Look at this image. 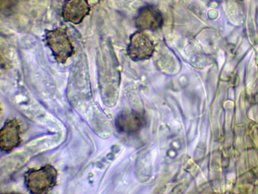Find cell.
<instances>
[{
    "mask_svg": "<svg viewBox=\"0 0 258 194\" xmlns=\"http://www.w3.org/2000/svg\"><path fill=\"white\" fill-rule=\"evenodd\" d=\"M57 172L50 164L39 169H31L25 175V184L28 190L32 193L47 192L56 184Z\"/></svg>",
    "mask_w": 258,
    "mask_h": 194,
    "instance_id": "obj_1",
    "label": "cell"
},
{
    "mask_svg": "<svg viewBox=\"0 0 258 194\" xmlns=\"http://www.w3.org/2000/svg\"><path fill=\"white\" fill-rule=\"evenodd\" d=\"M45 40L56 61L59 63H65L75 53L74 47L65 29L58 27L46 30Z\"/></svg>",
    "mask_w": 258,
    "mask_h": 194,
    "instance_id": "obj_2",
    "label": "cell"
},
{
    "mask_svg": "<svg viewBox=\"0 0 258 194\" xmlns=\"http://www.w3.org/2000/svg\"><path fill=\"white\" fill-rule=\"evenodd\" d=\"M154 50L152 40L146 34L139 31L131 36L127 52L131 59L138 61L151 57Z\"/></svg>",
    "mask_w": 258,
    "mask_h": 194,
    "instance_id": "obj_3",
    "label": "cell"
},
{
    "mask_svg": "<svg viewBox=\"0 0 258 194\" xmlns=\"http://www.w3.org/2000/svg\"><path fill=\"white\" fill-rule=\"evenodd\" d=\"M21 128L16 118L7 120L0 131V147L2 150L9 152L21 142Z\"/></svg>",
    "mask_w": 258,
    "mask_h": 194,
    "instance_id": "obj_4",
    "label": "cell"
},
{
    "mask_svg": "<svg viewBox=\"0 0 258 194\" xmlns=\"http://www.w3.org/2000/svg\"><path fill=\"white\" fill-rule=\"evenodd\" d=\"M135 23L141 30H156L162 26L163 19L158 9L151 5H146L139 9Z\"/></svg>",
    "mask_w": 258,
    "mask_h": 194,
    "instance_id": "obj_5",
    "label": "cell"
},
{
    "mask_svg": "<svg viewBox=\"0 0 258 194\" xmlns=\"http://www.w3.org/2000/svg\"><path fill=\"white\" fill-rule=\"evenodd\" d=\"M90 10L88 0H67L62 6L61 14L66 21L79 24L89 14Z\"/></svg>",
    "mask_w": 258,
    "mask_h": 194,
    "instance_id": "obj_6",
    "label": "cell"
}]
</instances>
